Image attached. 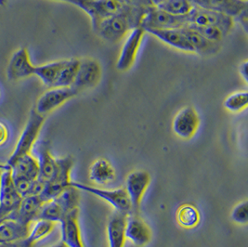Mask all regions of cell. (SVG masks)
I'll list each match as a JSON object with an SVG mask.
<instances>
[{"instance_id":"obj_36","label":"cell","mask_w":248,"mask_h":247,"mask_svg":"<svg viewBox=\"0 0 248 247\" xmlns=\"http://www.w3.org/2000/svg\"><path fill=\"white\" fill-rule=\"evenodd\" d=\"M127 7L131 8H140V9H150L155 7L151 0H119Z\"/></svg>"},{"instance_id":"obj_31","label":"cell","mask_w":248,"mask_h":247,"mask_svg":"<svg viewBox=\"0 0 248 247\" xmlns=\"http://www.w3.org/2000/svg\"><path fill=\"white\" fill-rule=\"evenodd\" d=\"M55 226L56 223L52 221H48L45 219L35 220L31 226L29 235L27 237L28 241L34 246L35 243L49 235L55 229Z\"/></svg>"},{"instance_id":"obj_3","label":"cell","mask_w":248,"mask_h":247,"mask_svg":"<svg viewBox=\"0 0 248 247\" xmlns=\"http://www.w3.org/2000/svg\"><path fill=\"white\" fill-rule=\"evenodd\" d=\"M72 186L78 189L79 191H85L91 193L92 195L101 198L103 201L108 202L112 205L114 211L130 215L131 214V204L126 194L124 188H119L115 190H106L98 187L90 186L84 183L77 181H72Z\"/></svg>"},{"instance_id":"obj_2","label":"cell","mask_w":248,"mask_h":247,"mask_svg":"<svg viewBox=\"0 0 248 247\" xmlns=\"http://www.w3.org/2000/svg\"><path fill=\"white\" fill-rule=\"evenodd\" d=\"M74 158L70 155L57 158V170L53 178L46 182L39 197L43 202H48L72 185L71 172L74 167Z\"/></svg>"},{"instance_id":"obj_43","label":"cell","mask_w":248,"mask_h":247,"mask_svg":"<svg viewBox=\"0 0 248 247\" xmlns=\"http://www.w3.org/2000/svg\"><path fill=\"white\" fill-rule=\"evenodd\" d=\"M5 165H0V186H1V177H2V172L4 170Z\"/></svg>"},{"instance_id":"obj_25","label":"cell","mask_w":248,"mask_h":247,"mask_svg":"<svg viewBox=\"0 0 248 247\" xmlns=\"http://www.w3.org/2000/svg\"><path fill=\"white\" fill-rule=\"evenodd\" d=\"M67 60H62L35 66L34 76L42 81L47 88H54L57 79L59 77L62 68L65 66Z\"/></svg>"},{"instance_id":"obj_10","label":"cell","mask_w":248,"mask_h":247,"mask_svg":"<svg viewBox=\"0 0 248 247\" xmlns=\"http://www.w3.org/2000/svg\"><path fill=\"white\" fill-rule=\"evenodd\" d=\"M200 124L198 112L192 106H186L175 115L172 122L174 134L183 140H189L196 134Z\"/></svg>"},{"instance_id":"obj_28","label":"cell","mask_w":248,"mask_h":247,"mask_svg":"<svg viewBox=\"0 0 248 247\" xmlns=\"http://www.w3.org/2000/svg\"><path fill=\"white\" fill-rule=\"evenodd\" d=\"M80 60L79 59H71L67 60L65 66L62 68L59 77L57 79L54 88H66L72 87L77 78Z\"/></svg>"},{"instance_id":"obj_13","label":"cell","mask_w":248,"mask_h":247,"mask_svg":"<svg viewBox=\"0 0 248 247\" xmlns=\"http://www.w3.org/2000/svg\"><path fill=\"white\" fill-rule=\"evenodd\" d=\"M125 238L136 247H144L152 241L153 232L140 215L130 214L126 218Z\"/></svg>"},{"instance_id":"obj_21","label":"cell","mask_w":248,"mask_h":247,"mask_svg":"<svg viewBox=\"0 0 248 247\" xmlns=\"http://www.w3.org/2000/svg\"><path fill=\"white\" fill-rule=\"evenodd\" d=\"M115 170L112 164L105 158H98L91 164L89 178L93 183L104 186L115 180Z\"/></svg>"},{"instance_id":"obj_9","label":"cell","mask_w":248,"mask_h":247,"mask_svg":"<svg viewBox=\"0 0 248 247\" xmlns=\"http://www.w3.org/2000/svg\"><path fill=\"white\" fill-rule=\"evenodd\" d=\"M145 33L141 27H136L126 35L116 62V69L118 71L126 72L133 66Z\"/></svg>"},{"instance_id":"obj_19","label":"cell","mask_w":248,"mask_h":247,"mask_svg":"<svg viewBox=\"0 0 248 247\" xmlns=\"http://www.w3.org/2000/svg\"><path fill=\"white\" fill-rule=\"evenodd\" d=\"M144 31L174 48L185 52H193L192 46L181 29H147Z\"/></svg>"},{"instance_id":"obj_37","label":"cell","mask_w":248,"mask_h":247,"mask_svg":"<svg viewBox=\"0 0 248 247\" xmlns=\"http://www.w3.org/2000/svg\"><path fill=\"white\" fill-rule=\"evenodd\" d=\"M0 247H34V245H32L27 238L13 242V243H9V244H0Z\"/></svg>"},{"instance_id":"obj_18","label":"cell","mask_w":248,"mask_h":247,"mask_svg":"<svg viewBox=\"0 0 248 247\" xmlns=\"http://www.w3.org/2000/svg\"><path fill=\"white\" fill-rule=\"evenodd\" d=\"M126 214L113 211L107 222V238L109 247H124Z\"/></svg>"},{"instance_id":"obj_39","label":"cell","mask_w":248,"mask_h":247,"mask_svg":"<svg viewBox=\"0 0 248 247\" xmlns=\"http://www.w3.org/2000/svg\"><path fill=\"white\" fill-rule=\"evenodd\" d=\"M234 19H236L237 21H239L241 26L244 28L245 32L248 33V9L245 10L244 12H241Z\"/></svg>"},{"instance_id":"obj_16","label":"cell","mask_w":248,"mask_h":247,"mask_svg":"<svg viewBox=\"0 0 248 247\" xmlns=\"http://www.w3.org/2000/svg\"><path fill=\"white\" fill-rule=\"evenodd\" d=\"M44 202L39 195L27 196L22 199L16 210L8 215V217L19 220L24 224L32 225L38 218V215Z\"/></svg>"},{"instance_id":"obj_7","label":"cell","mask_w":248,"mask_h":247,"mask_svg":"<svg viewBox=\"0 0 248 247\" xmlns=\"http://www.w3.org/2000/svg\"><path fill=\"white\" fill-rule=\"evenodd\" d=\"M22 199L15 188L12 169L6 164L2 172L0 186V220L16 210Z\"/></svg>"},{"instance_id":"obj_26","label":"cell","mask_w":248,"mask_h":247,"mask_svg":"<svg viewBox=\"0 0 248 247\" xmlns=\"http://www.w3.org/2000/svg\"><path fill=\"white\" fill-rule=\"evenodd\" d=\"M54 200L58 202V204L66 216L68 213L79 209L80 191L71 185L55 197Z\"/></svg>"},{"instance_id":"obj_17","label":"cell","mask_w":248,"mask_h":247,"mask_svg":"<svg viewBox=\"0 0 248 247\" xmlns=\"http://www.w3.org/2000/svg\"><path fill=\"white\" fill-rule=\"evenodd\" d=\"M31 226L6 216L0 220V244H9L27 238Z\"/></svg>"},{"instance_id":"obj_15","label":"cell","mask_w":248,"mask_h":247,"mask_svg":"<svg viewBox=\"0 0 248 247\" xmlns=\"http://www.w3.org/2000/svg\"><path fill=\"white\" fill-rule=\"evenodd\" d=\"M79 209L68 213L60 222L62 242L67 247H85L79 226Z\"/></svg>"},{"instance_id":"obj_33","label":"cell","mask_w":248,"mask_h":247,"mask_svg":"<svg viewBox=\"0 0 248 247\" xmlns=\"http://www.w3.org/2000/svg\"><path fill=\"white\" fill-rule=\"evenodd\" d=\"M188 26L192 27V29H194L195 31H197L199 34H202L203 37H205L207 40L211 41V42H215V43H219L222 38L225 36L224 32L219 29L218 27L216 26H192V25H189Z\"/></svg>"},{"instance_id":"obj_14","label":"cell","mask_w":248,"mask_h":247,"mask_svg":"<svg viewBox=\"0 0 248 247\" xmlns=\"http://www.w3.org/2000/svg\"><path fill=\"white\" fill-rule=\"evenodd\" d=\"M34 154L39 166L38 180L46 184L53 178L57 170V158L50 153L49 144L46 141L36 142L34 145Z\"/></svg>"},{"instance_id":"obj_34","label":"cell","mask_w":248,"mask_h":247,"mask_svg":"<svg viewBox=\"0 0 248 247\" xmlns=\"http://www.w3.org/2000/svg\"><path fill=\"white\" fill-rule=\"evenodd\" d=\"M231 219L237 225L246 226L248 223V202H238L231 212Z\"/></svg>"},{"instance_id":"obj_8","label":"cell","mask_w":248,"mask_h":247,"mask_svg":"<svg viewBox=\"0 0 248 247\" xmlns=\"http://www.w3.org/2000/svg\"><path fill=\"white\" fill-rule=\"evenodd\" d=\"M78 94V91L73 87L50 88L38 98L34 109L38 113L45 116Z\"/></svg>"},{"instance_id":"obj_1","label":"cell","mask_w":248,"mask_h":247,"mask_svg":"<svg viewBox=\"0 0 248 247\" xmlns=\"http://www.w3.org/2000/svg\"><path fill=\"white\" fill-rule=\"evenodd\" d=\"M45 123V116L38 113L33 108L30 112L28 120L25 124L23 132L20 136L16 146L14 148L11 156L9 158L7 165L11 167L12 164L23 155L32 154L37 139L41 132L43 124Z\"/></svg>"},{"instance_id":"obj_23","label":"cell","mask_w":248,"mask_h":247,"mask_svg":"<svg viewBox=\"0 0 248 247\" xmlns=\"http://www.w3.org/2000/svg\"><path fill=\"white\" fill-rule=\"evenodd\" d=\"M10 168L12 169V176L13 179L23 178L29 180H36L38 178V162L37 159L32 154L19 158Z\"/></svg>"},{"instance_id":"obj_6","label":"cell","mask_w":248,"mask_h":247,"mask_svg":"<svg viewBox=\"0 0 248 247\" xmlns=\"http://www.w3.org/2000/svg\"><path fill=\"white\" fill-rule=\"evenodd\" d=\"M151 183V176L145 170H135L125 179L124 190L131 204V214L140 215V208Z\"/></svg>"},{"instance_id":"obj_40","label":"cell","mask_w":248,"mask_h":247,"mask_svg":"<svg viewBox=\"0 0 248 247\" xmlns=\"http://www.w3.org/2000/svg\"><path fill=\"white\" fill-rule=\"evenodd\" d=\"M248 61H244L243 62H241L240 64V67H239V73H240V76L241 77L243 78V80L248 83Z\"/></svg>"},{"instance_id":"obj_41","label":"cell","mask_w":248,"mask_h":247,"mask_svg":"<svg viewBox=\"0 0 248 247\" xmlns=\"http://www.w3.org/2000/svg\"><path fill=\"white\" fill-rule=\"evenodd\" d=\"M67 247L66 246H65V244L63 243V242H60V243H58V244H56V245H54V246H52V247Z\"/></svg>"},{"instance_id":"obj_12","label":"cell","mask_w":248,"mask_h":247,"mask_svg":"<svg viewBox=\"0 0 248 247\" xmlns=\"http://www.w3.org/2000/svg\"><path fill=\"white\" fill-rule=\"evenodd\" d=\"M35 65L33 64L27 47L17 49L11 57L7 67V78L10 81H19L34 76Z\"/></svg>"},{"instance_id":"obj_24","label":"cell","mask_w":248,"mask_h":247,"mask_svg":"<svg viewBox=\"0 0 248 247\" xmlns=\"http://www.w3.org/2000/svg\"><path fill=\"white\" fill-rule=\"evenodd\" d=\"M248 7V0H205L202 9L220 12L234 19Z\"/></svg>"},{"instance_id":"obj_42","label":"cell","mask_w":248,"mask_h":247,"mask_svg":"<svg viewBox=\"0 0 248 247\" xmlns=\"http://www.w3.org/2000/svg\"><path fill=\"white\" fill-rule=\"evenodd\" d=\"M151 1H152V3L154 4V6L156 7L160 3H162L164 0H151Z\"/></svg>"},{"instance_id":"obj_35","label":"cell","mask_w":248,"mask_h":247,"mask_svg":"<svg viewBox=\"0 0 248 247\" xmlns=\"http://www.w3.org/2000/svg\"><path fill=\"white\" fill-rule=\"evenodd\" d=\"M56 1H62L72 4L76 7H78L83 12H86L90 18L93 17L94 14V6H95V0H56Z\"/></svg>"},{"instance_id":"obj_22","label":"cell","mask_w":248,"mask_h":247,"mask_svg":"<svg viewBox=\"0 0 248 247\" xmlns=\"http://www.w3.org/2000/svg\"><path fill=\"white\" fill-rule=\"evenodd\" d=\"M125 8L119 0H95L94 14L91 18L93 30L102 21L124 12Z\"/></svg>"},{"instance_id":"obj_11","label":"cell","mask_w":248,"mask_h":247,"mask_svg":"<svg viewBox=\"0 0 248 247\" xmlns=\"http://www.w3.org/2000/svg\"><path fill=\"white\" fill-rule=\"evenodd\" d=\"M102 78L101 64L94 59L86 58L80 60L78 72L75 80L74 89L79 93L83 90H90L96 87Z\"/></svg>"},{"instance_id":"obj_32","label":"cell","mask_w":248,"mask_h":247,"mask_svg":"<svg viewBox=\"0 0 248 247\" xmlns=\"http://www.w3.org/2000/svg\"><path fill=\"white\" fill-rule=\"evenodd\" d=\"M248 91H238L229 95L223 101L226 110L231 112H243L248 108Z\"/></svg>"},{"instance_id":"obj_5","label":"cell","mask_w":248,"mask_h":247,"mask_svg":"<svg viewBox=\"0 0 248 247\" xmlns=\"http://www.w3.org/2000/svg\"><path fill=\"white\" fill-rule=\"evenodd\" d=\"M188 24L187 16H176L153 7L148 10L140 27L147 29H182Z\"/></svg>"},{"instance_id":"obj_27","label":"cell","mask_w":248,"mask_h":247,"mask_svg":"<svg viewBox=\"0 0 248 247\" xmlns=\"http://www.w3.org/2000/svg\"><path fill=\"white\" fill-rule=\"evenodd\" d=\"M177 221L182 228L190 230L195 228L200 221V213L198 209L190 203L181 205L177 211Z\"/></svg>"},{"instance_id":"obj_38","label":"cell","mask_w":248,"mask_h":247,"mask_svg":"<svg viewBox=\"0 0 248 247\" xmlns=\"http://www.w3.org/2000/svg\"><path fill=\"white\" fill-rule=\"evenodd\" d=\"M9 128L8 126L0 121V146L4 145L9 139Z\"/></svg>"},{"instance_id":"obj_4","label":"cell","mask_w":248,"mask_h":247,"mask_svg":"<svg viewBox=\"0 0 248 247\" xmlns=\"http://www.w3.org/2000/svg\"><path fill=\"white\" fill-rule=\"evenodd\" d=\"M188 24L192 26H216L228 34L232 29L234 19L220 12L195 7L187 15Z\"/></svg>"},{"instance_id":"obj_30","label":"cell","mask_w":248,"mask_h":247,"mask_svg":"<svg viewBox=\"0 0 248 247\" xmlns=\"http://www.w3.org/2000/svg\"><path fill=\"white\" fill-rule=\"evenodd\" d=\"M156 8L176 16H187L194 5L191 0H164Z\"/></svg>"},{"instance_id":"obj_20","label":"cell","mask_w":248,"mask_h":247,"mask_svg":"<svg viewBox=\"0 0 248 247\" xmlns=\"http://www.w3.org/2000/svg\"><path fill=\"white\" fill-rule=\"evenodd\" d=\"M181 30L192 46L193 53H197L201 56H209L218 52L219 43H215L207 40L202 34H199L197 31L188 25L183 27Z\"/></svg>"},{"instance_id":"obj_29","label":"cell","mask_w":248,"mask_h":247,"mask_svg":"<svg viewBox=\"0 0 248 247\" xmlns=\"http://www.w3.org/2000/svg\"><path fill=\"white\" fill-rule=\"evenodd\" d=\"M13 182L16 190L19 192L22 198L27 197V196L39 195L41 191H43L45 186V184L38 179L29 180V179L18 178V179H13Z\"/></svg>"}]
</instances>
